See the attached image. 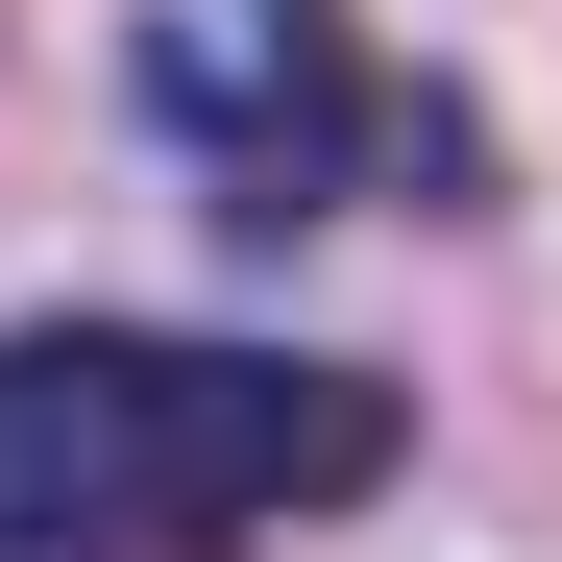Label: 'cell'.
I'll return each instance as SVG.
<instances>
[{
  "label": "cell",
  "instance_id": "cell-1",
  "mask_svg": "<svg viewBox=\"0 0 562 562\" xmlns=\"http://www.w3.org/2000/svg\"><path fill=\"white\" fill-rule=\"evenodd\" d=\"M392 464L416 392L318 342H171V318L0 342V562H245L269 514H367Z\"/></svg>",
  "mask_w": 562,
  "mask_h": 562
},
{
  "label": "cell",
  "instance_id": "cell-2",
  "mask_svg": "<svg viewBox=\"0 0 562 562\" xmlns=\"http://www.w3.org/2000/svg\"><path fill=\"white\" fill-rule=\"evenodd\" d=\"M123 99H147V147L196 171L245 245H294L318 196H367V147H416L440 196H464V123H440V99L392 123V74H367V25H342V0H147Z\"/></svg>",
  "mask_w": 562,
  "mask_h": 562
}]
</instances>
